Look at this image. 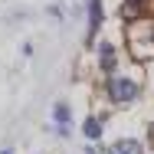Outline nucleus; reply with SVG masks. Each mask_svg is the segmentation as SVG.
I'll use <instances>...</instances> for the list:
<instances>
[{
    "label": "nucleus",
    "mask_w": 154,
    "mask_h": 154,
    "mask_svg": "<svg viewBox=\"0 0 154 154\" xmlns=\"http://www.w3.org/2000/svg\"><path fill=\"white\" fill-rule=\"evenodd\" d=\"M92 26H98V20H102V7H98V0H92Z\"/></svg>",
    "instance_id": "6"
},
{
    "label": "nucleus",
    "mask_w": 154,
    "mask_h": 154,
    "mask_svg": "<svg viewBox=\"0 0 154 154\" xmlns=\"http://www.w3.org/2000/svg\"><path fill=\"white\" fill-rule=\"evenodd\" d=\"M108 95H112V102H131L138 95V85L128 82V79H112L108 82Z\"/></svg>",
    "instance_id": "1"
},
{
    "label": "nucleus",
    "mask_w": 154,
    "mask_h": 154,
    "mask_svg": "<svg viewBox=\"0 0 154 154\" xmlns=\"http://www.w3.org/2000/svg\"><path fill=\"white\" fill-rule=\"evenodd\" d=\"M112 69H115V53L108 43H102V72H112Z\"/></svg>",
    "instance_id": "2"
},
{
    "label": "nucleus",
    "mask_w": 154,
    "mask_h": 154,
    "mask_svg": "<svg viewBox=\"0 0 154 154\" xmlns=\"http://www.w3.org/2000/svg\"><path fill=\"white\" fill-rule=\"evenodd\" d=\"M112 154H141V144L138 141H118Z\"/></svg>",
    "instance_id": "3"
},
{
    "label": "nucleus",
    "mask_w": 154,
    "mask_h": 154,
    "mask_svg": "<svg viewBox=\"0 0 154 154\" xmlns=\"http://www.w3.org/2000/svg\"><path fill=\"white\" fill-rule=\"evenodd\" d=\"M141 7H144V0H125L122 13H125V17H128V20H134V17L141 13Z\"/></svg>",
    "instance_id": "4"
},
{
    "label": "nucleus",
    "mask_w": 154,
    "mask_h": 154,
    "mask_svg": "<svg viewBox=\"0 0 154 154\" xmlns=\"http://www.w3.org/2000/svg\"><path fill=\"white\" fill-rule=\"evenodd\" d=\"M85 134H89V138H98V134H102V125H98V118H89V122H85Z\"/></svg>",
    "instance_id": "5"
},
{
    "label": "nucleus",
    "mask_w": 154,
    "mask_h": 154,
    "mask_svg": "<svg viewBox=\"0 0 154 154\" xmlns=\"http://www.w3.org/2000/svg\"><path fill=\"white\" fill-rule=\"evenodd\" d=\"M151 134H154V128H151Z\"/></svg>",
    "instance_id": "7"
}]
</instances>
